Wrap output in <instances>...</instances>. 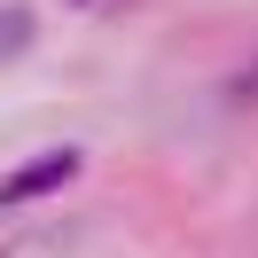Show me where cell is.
I'll return each instance as SVG.
<instances>
[{
  "instance_id": "7a4b0ae2",
  "label": "cell",
  "mask_w": 258,
  "mask_h": 258,
  "mask_svg": "<svg viewBox=\"0 0 258 258\" xmlns=\"http://www.w3.org/2000/svg\"><path fill=\"white\" fill-rule=\"evenodd\" d=\"M24 47H32V8H16V0H0V63H16Z\"/></svg>"
},
{
  "instance_id": "3957f363",
  "label": "cell",
  "mask_w": 258,
  "mask_h": 258,
  "mask_svg": "<svg viewBox=\"0 0 258 258\" xmlns=\"http://www.w3.org/2000/svg\"><path fill=\"white\" fill-rule=\"evenodd\" d=\"M79 8H110V0H79Z\"/></svg>"
},
{
  "instance_id": "6da1fadb",
  "label": "cell",
  "mask_w": 258,
  "mask_h": 258,
  "mask_svg": "<svg viewBox=\"0 0 258 258\" xmlns=\"http://www.w3.org/2000/svg\"><path fill=\"white\" fill-rule=\"evenodd\" d=\"M79 149H39V157H24L16 172H0V211H16V204H39V196H55V188H71V180H79Z\"/></svg>"
}]
</instances>
